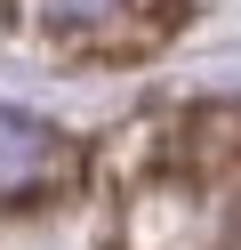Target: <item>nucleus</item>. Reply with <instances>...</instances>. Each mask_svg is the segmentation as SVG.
I'll return each instance as SVG.
<instances>
[{
	"mask_svg": "<svg viewBox=\"0 0 241 250\" xmlns=\"http://www.w3.org/2000/svg\"><path fill=\"white\" fill-rule=\"evenodd\" d=\"M73 178V146H64L56 121L24 113V105H0V202L48 194V186Z\"/></svg>",
	"mask_w": 241,
	"mask_h": 250,
	"instance_id": "f257e3e1",
	"label": "nucleus"
},
{
	"mask_svg": "<svg viewBox=\"0 0 241 250\" xmlns=\"http://www.w3.org/2000/svg\"><path fill=\"white\" fill-rule=\"evenodd\" d=\"M129 0H40V17L48 24H105V17H121Z\"/></svg>",
	"mask_w": 241,
	"mask_h": 250,
	"instance_id": "f03ea898",
	"label": "nucleus"
}]
</instances>
